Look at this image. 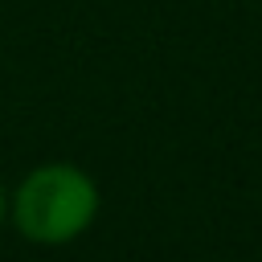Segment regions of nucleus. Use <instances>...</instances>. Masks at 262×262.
I'll return each instance as SVG.
<instances>
[{"instance_id":"nucleus-1","label":"nucleus","mask_w":262,"mask_h":262,"mask_svg":"<svg viewBox=\"0 0 262 262\" xmlns=\"http://www.w3.org/2000/svg\"><path fill=\"white\" fill-rule=\"evenodd\" d=\"M8 213L29 242L66 246L90 229L98 213V188L74 164H41L20 180Z\"/></svg>"},{"instance_id":"nucleus-2","label":"nucleus","mask_w":262,"mask_h":262,"mask_svg":"<svg viewBox=\"0 0 262 262\" xmlns=\"http://www.w3.org/2000/svg\"><path fill=\"white\" fill-rule=\"evenodd\" d=\"M8 217V196H4V188H0V221Z\"/></svg>"}]
</instances>
